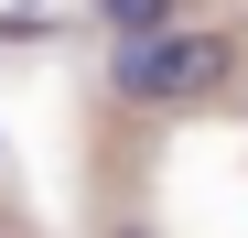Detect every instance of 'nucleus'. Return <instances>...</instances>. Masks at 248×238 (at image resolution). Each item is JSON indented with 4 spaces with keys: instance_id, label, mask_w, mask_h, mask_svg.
<instances>
[{
    "instance_id": "f257e3e1",
    "label": "nucleus",
    "mask_w": 248,
    "mask_h": 238,
    "mask_svg": "<svg viewBox=\"0 0 248 238\" xmlns=\"http://www.w3.org/2000/svg\"><path fill=\"white\" fill-rule=\"evenodd\" d=\"M237 87V44L227 33H151V108H205Z\"/></svg>"
},
{
    "instance_id": "f03ea898",
    "label": "nucleus",
    "mask_w": 248,
    "mask_h": 238,
    "mask_svg": "<svg viewBox=\"0 0 248 238\" xmlns=\"http://www.w3.org/2000/svg\"><path fill=\"white\" fill-rule=\"evenodd\" d=\"M87 11L119 33V44H151V33H173V11H184V0H87Z\"/></svg>"
},
{
    "instance_id": "7ed1b4c3",
    "label": "nucleus",
    "mask_w": 248,
    "mask_h": 238,
    "mask_svg": "<svg viewBox=\"0 0 248 238\" xmlns=\"http://www.w3.org/2000/svg\"><path fill=\"white\" fill-rule=\"evenodd\" d=\"M108 87L130 98V108H151V44H119L108 54Z\"/></svg>"
},
{
    "instance_id": "20e7f679",
    "label": "nucleus",
    "mask_w": 248,
    "mask_h": 238,
    "mask_svg": "<svg viewBox=\"0 0 248 238\" xmlns=\"http://www.w3.org/2000/svg\"><path fill=\"white\" fill-rule=\"evenodd\" d=\"M108 238H151V227H108Z\"/></svg>"
},
{
    "instance_id": "39448f33",
    "label": "nucleus",
    "mask_w": 248,
    "mask_h": 238,
    "mask_svg": "<svg viewBox=\"0 0 248 238\" xmlns=\"http://www.w3.org/2000/svg\"><path fill=\"white\" fill-rule=\"evenodd\" d=\"M0 238H11V227H0Z\"/></svg>"
}]
</instances>
